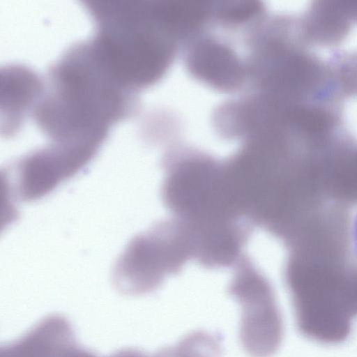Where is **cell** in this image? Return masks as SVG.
<instances>
[{
  "label": "cell",
  "instance_id": "6da1fadb",
  "mask_svg": "<svg viewBox=\"0 0 357 357\" xmlns=\"http://www.w3.org/2000/svg\"><path fill=\"white\" fill-rule=\"evenodd\" d=\"M45 89L31 112L50 142L99 148L109 126L138 109L136 93L82 42L50 67Z\"/></svg>",
  "mask_w": 357,
  "mask_h": 357
},
{
  "label": "cell",
  "instance_id": "7a4b0ae2",
  "mask_svg": "<svg viewBox=\"0 0 357 357\" xmlns=\"http://www.w3.org/2000/svg\"><path fill=\"white\" fill-rule=\"evenodd\" d=\"M93 36L116 77L137 91L157 81L173 52L166 6L147 1H85Z\"/></svg>",
  "mask_w": 357,
  "mask_h": 357
},
{
  "label": "cell",
  "instance_id": "3957f363",
  "mask_svg": "<svg viewBox=\"0 0 357 357\" xmlns=\"http://www.w3.org/2000/svg\"><path fill=\"white\" fill-rule=\"evenodd\" d=\"M190 255V241L181 224L161 222L128 245L114 269V286L126 295L149 293L179 271Z\"/></svg>",
  "mask_w": 357,
  "mask_h": 357
},
{
  "label": "cell",
  "instance_id": "277c9868",
  "mask_svg": "<svg viewBox=\"0 0 357 357\" xmlns=\"http://www.w3.org/2000/svg\"><path fill=\"white\" fill-rule=\"evenodd\" d=\"M230 287L241 308L240 337L252 357H269L278 349L283 322L268 281L246 259L241 261Z\"/></svg>",
  "mask_w": 357,
  "mask_h": 357
},
{
  "label": "cell",
  "instance_id": "5b68a950",
  "mask_svg": "<svg viewBox=\"0 0 357 357\" xmlns=\"http://www.w3.org/2000/svg\"><path fill=\"white\" fill-rule=\"evenodd\" d=\"M0 357L98 356L79 344L65 317L51 314L17 340L1 346Z\"/></svg>",
  "mask_w": 357,
  "mask_h": 357
},
{
  "label": "cell",
  "instance_id": "8992f818",
  "mask_svg": "<svg viewBox=\"0 0 357 357\" xmlns=\"http://www.w3.org/2000/svg\"><path fill=\"white\" fill-rule=\"evenodd\" d=\"M220 44L201 42L192 50L188 61L193 73L220 88L240 84L241 66L235 55Z\"/></svg>",
  "mask_w": 357,
  "mask_h": 357
},
{
  "label": "cell",
  "instance_id": "52a82bcc",
  "mask_svg": "<svg viewBox=\"0 0 357 357\" xmlns=\"http://www.w3.org/2000/svg\"><path fill=\"white\" fill-rule=\"evenodd\" d=\"M108 357H193L177 344L160 349L153 354H146L135 349H123Z\"/></svg>",
  "mask_w": 357,
  "mask_h": 357
},
{
  "label": "cell",
  "instance_id": "ba28073f",
  "mask_svg": "<svg viewBox=\"0 0 357 357\" xmlns=\"http://www.w3.org/2000/svg\"><path fill=\"white\" fill-rule=\"evenodd\" d=\"M354 238H355L356 246V248H357V219H356V223H355Z\"/></svg>",
  "mask_w": 357,
  "mask_h": 357
}]
</instances>
